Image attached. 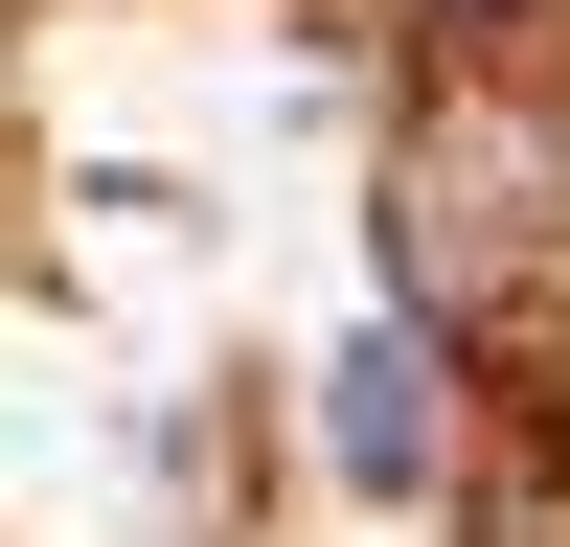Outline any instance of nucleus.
<instances>
[{
	"mask_svg": "<svg viewBox=\"0 0 570 547\" xmlns=\"http://www.w3.org/2000/svg\"><path fill=\"white\" fill-rule=\"evenodd\" d=\"M343 456H365V479H411V456H434V365H411V342L343 365Z\"/></svg>",
	"mask_w": 570,
	"mask_h": 547,
	"instance_id": "f257e3e1",
	"label": "nucleus"
}]
</instances>
